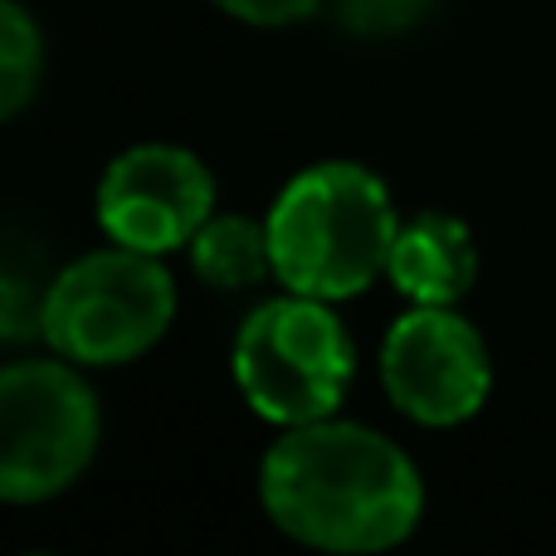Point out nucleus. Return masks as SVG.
Masks as SVG:
<instances>
[{
    "label": "nucleus",
    "mask_w": 556,
    "mask_h": 556,
    "mask_svg": "<svg viewBox=\"0 0 556 556\" xmlns=\"http://www.w3.org/2000/svg\"><path fill=\"white\" fill-rule=\"evenodd\" d=\"M278 532L317 552H391L420 528L425 483L401 444L352 420L288 425L260 464Z\"/></svg>",
    "instance_id": "nucleus-1"
},
{
    "label": "nucleus",
    "mask_w": 556,
    "mask_h": 556,
    "mask_svg": "<svg viewBox=\"0 0 556 556\" xmlns=\"http://www.w3.org/2000/svg\"><path fill=\"white\" fill-rule=\"evenodd\" d=\"M274 278L288 293L342 303L386 274L395 244V205L376 172L356 162H317L278 191L269 211Z\"/></svg>",
    "instance_id": "nucleus-2"
},
{
    "label": "nucleus",
    "mask_w": 556,
    "mask_h": 556,
    "mask_svg": "<svg viewBox=\"0 0 556 556\" xmlns=\"http://www.w3.org/2000/svg\"><path fill=\"white\" fill-rule=\"evenodd\" d=\"M176 317V283L162 254L113 244L74 260L39 298V337L64 362L127 366L152 352Z\"/></svg>",
    "instance_id": "nucleus-3"
},
{
    "label": "nucleus",
    "mask_w": 556,
    "mask_h": 556,
    "mask_svg": "<svg viewBox=\"0 0 556 556\" xmlns=\"http://www.w3.org/2000/svg\"><path fill=\"white\" fill-rule=\"evenodd\" d=\"M230 366L250 410L288 430L337 415L352 386L356 352L323 298L283 293L244 317Z\"/></svg>",
    "instance_id": "nucleus-4"
},
{
    "label": "nucleus",
    "mask_w": 556,
    "mask_h": 556,
    "mask_svg": "<svg viewBox=\"0 0 556 556\" xmlns=\"http://www.w3.org/2000/svg\"><path fill=\"white\" fill-rule=\"evenodd\" d=\"M98 434V395L64 356L0 366V503H45L74 489Z\"/></svg>",
    "instance_id": "nucleus-5"
},
{
    "label": "nucleus",
    "mask_w": 556,
    "mask_h": 556,
    "mask_svg": "<svg viewBox=\"0 0 556 556\" xmlns=\"http://www.w3.org/2000/svg\"><path fill=\"white\" fill-rule=\"evenodd\" d=\"M381 386L401 415L430 430H450L483 410L493 362L479 327L454 307H420L395 317L381 342Z\"/></svg>",
    "instance_id": "nucleus-6"
},
{
    "label": "nucleus",
    "mask_w": 556,
    "mask_h": 556,
    "mask_svg": "<svg viewBox=\"0 0 556 556\" xmlns=\"http://www.w3.org/2000/svg\"><path fill=\"white\" fill-rule=\"evenodd\" d=\"M215 215V176L186 147L142 142L123 152L98 181V225L113 244L172 254Z\"/></svg>",
    "instance_id": "nucleus-7"
},
{
    "label": "nucleus",
    "mask_w": 556,
    "mask_h": 556,
    "mask_svg": "<svg viewBox=\"0 0 556 556\" xmlns=\"http://www.w3.org/2000/svg\"><path fill=\"white\" fill-rule=\"evenodd\" d=\"M391 283L401 288L410 303L420 307H454L479 278V250L464 220L440 211H425L395 230L391 264H386Z\"/></svg>",
    "instance_id": "nucleus-8"
},
{
    "label": "nucleus",
    "mask_w": 556,
    "mask_h": 556,
    "mask_svg": "<svg viewBox=\"0 0 556 556\" xmlns=\"http://www.w3.org/2000/svg\"><path fill=\"white\" fill-rule=\"evenodd\" d=\"M191 269L201 283L240 293L274 274L269 225L250 215H211L191 240Z\"/></svg>",
    "instance_id": "nucleus-9"
},
{
    "label": "nucleus",
    "mask_w": 556,
    "mask_h": 556,
    "mask_svg": "<svg viewBox=\"0 0 556 556\" xmlns=\"http://www.w3.org/2000/svg\"><path fill=\"white\" fill-rule=\"evenodd\" d=\"M39 74H45V39H39V25L15 0H0V123L25 113L39 88Z\"/></svg>",
    "instance_id": "nucleus-10"
},
{
    "label": "nucleus",
    "mask_w": 556,
    "mask_h": 556,
    "mask_svg": "<svg viewBox=\"0 0 556 556\" xmlns=\"http://www.w3.org/2000/svg\"><path fill=\"white\" fill-rule=\"evenodd\" d=\"M434 5L440 0H337V20L362 39H391L430 20Z\"/></svg>",
    "instance_id": "nucleus-11"
},
{
    "label": "nucleus",
    "mask_w": 556,
    "mask_h": 556,
    "mask_svg": "<svg viewBox=\"0 0 556 556\" xmlns=\"http://www.w3.org/2000/svg\"><path fill=\"white\" fill-rule=\"evenodd\" d=\"M215 10L225 15L244 20V25H260V29H278V25H298V20L317 15L323 0H211Z\"/></svg>",
    "instance_id": "nucleus-12"
},
{
    "label": "nucleus",
    "mask_w": 556,
    "mask_h": 556,
    "mask_svg": "<svg viewBox=\"0 0 556 556\" xmlns=\"http://www.w3.org/2000/svg\"><path fill=\"white\" fill-rule=\"evenodd\" d=\"M29 332H39V303L25 293L20 278L0 274V342H15Z\"/></svg>",
    "instance_id": "nucleus-13"
}]
</instances>
